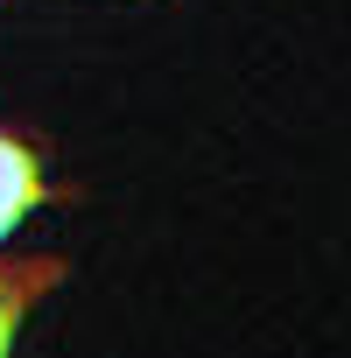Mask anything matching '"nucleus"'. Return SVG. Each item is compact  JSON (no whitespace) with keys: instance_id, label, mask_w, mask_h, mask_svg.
<instances>
[{"instance_id":"nucleus-1","label":"nucleus","mask_w":351,"mask_h":358,"mask_svg":"<svg viewBox=\"0 0 351 358\" xmlns=\"http://www.w3.org/2000/svg\"><path fill=\"white\" fill-rule=\"evenodd\" d=\"M57 281H64V267H57V260H15V267H0V358H8L15 330L29 323V309H36Z\"/></svg>"},{"instance_id":"nucleus-2","label":"nucleus","mask_w":351,"mask_h":358,"mask_svg":"<svg viewBox=\"0 0 351 358\" xmlns=\"http://www.w3.org/2000/svg\"><path fill=\"white\" fill-rule=\"evenodd\" d=\"M36 204H43V169H36V155H29L15 134H0V239H8Z\"/></svg>"}]
</instances>
